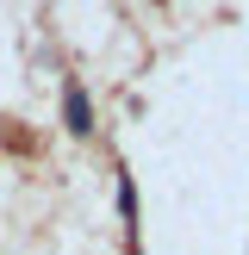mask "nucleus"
Wrapping results in <instances>:
<instances>
[{"label":"nucleus","instance_id":"obj_1","mask_svg":"<svg viewBox=\"0 0 249 255\" xmlns=\"http://www.w3.org/2000/svg\"><path fill=\"white\" fill-rule=\"evenodd\" d=\"M62 112H69V131H94V106H87V94L81 87H69V94H62Z\"/></svg>","mask_w":249,"mask_h":255}]
</instances>
